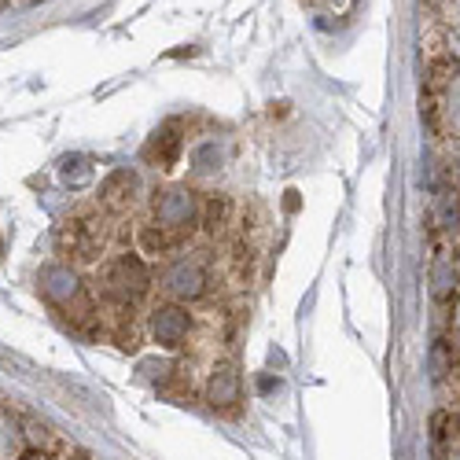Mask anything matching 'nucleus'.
Listing matches in <instances>:
<instances>
[{
    "mask_svg": "<svg viewBox=\"0 0 460 460\" xmlns=\"http://www.w3.org/2000/svg\"><path fill=\"white\" fill-rule=\"evenodd\" d=\"M107 280H111L114 295H122V298H137V295L144 291V284H147V277H144V265H140L137 258H122L119 265H111Z\"/></svg>",
    "mask_w": 460,
    "mask_h": 460,
    "instance_id": "1",
    "label": "nucleus"
}]
</instances>
